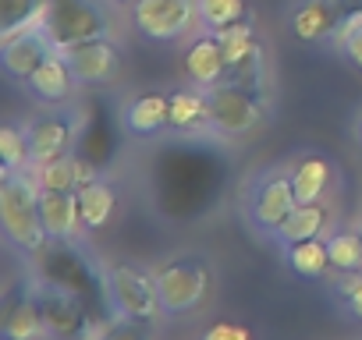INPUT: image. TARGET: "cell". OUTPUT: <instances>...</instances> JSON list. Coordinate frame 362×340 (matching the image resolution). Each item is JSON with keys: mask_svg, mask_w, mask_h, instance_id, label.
Masks as SVG:
<instances>
[{"mask_svg": "<svg viewBox=\"0 0 362 340\" xmlns=\"http://www.w3.org/2000/svg\"><path fill=\"white\" fill-rule=\"evenodd\" d=\"M40 178L36 166H22V170H4L0 174V227H4V238L36 255L43 252V245L50 241L43 217H40Z\"/></svg>", "mask_w": 362, "mask_h": 340, "instance_id": "1", "label": "cell"}, {"mask_svg": "<svg viewBox=\"0 0 362 340\" xmlns=\"http://www.w3.org/2000/svg\"><path fill=\"white\" fill-rule=\"evenodd\" d=\"M78 206H82V227L86 231H100L110 224L114 210H117V192L110 181H93L86 188H78Z\"/></svg>", "mask_w": 362, "mask_h": 340, "instance_id": "21", "label": "cell"}, {"mask_svg": "<svg viewBox=\"0 0 362 340\" xmlns=\"http://www.w3.org/2000/svg\"><path fill=\"white\" fill-rule=\"evenodd\" d=\"M284 262L295 277L302 280H316L330 269V252H327V238H309V241H295L284 245Z\"/></svg>", "mask_w": 362, "mask_h": 340, "instance_id": "22", "label": "cell"}, {"mask_svg": "<svg viewBox=\"0 0 362 340\" xmlns=\"http://www.w3.org/2000/svg\"><path fill=\"white\" fill-rule=\"evenodd\" d=\"M217 40H221V50H224V57H228V68H235L242 57H249V54L259 47V40H256V25H252L249 18L217 29Z\"/></svg>", "mask_w": 362, "mask_h": 340, "instance_id": "25", "label": "cell"}, {"mask_svg": "<svg viewBox=\"0 0 362 340\" xmlns=\"http://www.w3.org/2000/svg\"><path fill=\"white\" fill-rule=\"evenodd\" d=\"M4 340H11V336H4Z\"/></svg>", "mask_w": 362, "mask_h": 340, "instance_id": "37", "label": "cell"}, {"mask_svg": "<svg viewBox=\"0 0 362 340\" xmlns=\"http://www.w3.org/2000/svg\"><path fill=\"white\" fill-rule=\"evenodd\" d=\"M0 163H4V170L33 166V156H29V128H22V124H4V128H0Z\"/></svg>", "mask_w": 362, "mask_h": 340, "instance_id": "26", "label": "cell"}, {"mask_svg": "<svg viewBox=\"0 0 362 340\" xmlns=\"http://www.w3.org/2000/svg\"><path fill=\"white\" fill-rule=\"evenodd\" d=\"M47 329V315L40 305V294H33L29 287H11L4 294V336L11 340H43Z\"/></svg>", "mask_w": 362, "mask_h": 340, "instance_id": "11", "label": "cell"}, {"mask_svg": "<svg viewBox=\"0 0 362 340\" xmlns=\"http://www.w3.org/2000/svg\"><path fill=\"white\" fill-rule=\"evenodd\" d=\"M355 227H358V234H362V220H358V224H355Z\"/></svg>", "mask_w": 362, "mask_h": 340, "instance_id": "34", "label": "cell"}, {"mask_svg": "<svg viewBox=\"0 0 362 340\" xmlns=\"http://www.w3.org/2000/svg\"><path fill=\"white\" fill-rule=\"evenodd\" d=\"M47 32L57 50L114 36V11L107 0H50L47 8Z\"/></svg>", "mask_w": 362, "mask_h": 340, "instance_id": "2", "label": "cell"}, {"mask_svg": "<svg viewBox=\"0 0 362 340\" xmlns=\"http://www.w3.org/2000/svg\"><path fill=\"white\" fill-rule=\"evenodd\" d=\"M358 142H362V124H358Z\"/></svg>", "mask_w": 362, "mask_h": 340, "instance_id": "35", "label": "cell"}, {"mask_svg": "<svg viewBox=\"0 0 362 340\" xmlns=\"http://www.w3.org/2000/svg\"><path fill=\"white\" fill-rule=\"evenodd\" d=\"M57 54V43L50 40L47 25L43 29H33V32H22L8 43H0V64H4V71L18 82H29V75L50 57Z\"/></svg>", "mask_w": 362, "mask_h": 340, "instance_id": "10", "label": "cell"}, {"mask_svg": "<svg viewBox=\"0 0 362 340\" xmlns=\"http://www.w3.org/2000/svg\"><path fill=\"white\" fill-rule=\"evenodd\" d=\"M291 185H295L298 202H323V195L330 188V163L316 152L302 156L291 166Z\"/></svg>", "mask_w": 362, "mask_h": 340, "instance_id": "20", "label": "cell"}, {"mask_svg": "<svg viewBox=\"0 0 362 340\" xmlns=\"http://www.w3.org/2000/svg\"><path fill=\"white\" fill-rule=\"evenodd\" d=\"M327 252H330V266L337 273H358L362 269V234H358V227L355 231H330Z\"/></svg>", "mask_w": 362, "mask_h": 340, "instance_id": "24", "label": "cell"}, {"mask_svg": "<svg viewBox=\"0 0 362 340\" xmlns=\"http://www.w3.org/2000/svg\"><path fill=\"white\" fill-rule=\"evenodd\" d=\"M185 75L199 89H210V85H217V82L228 78V57H224L221 40H217L214 29L199 32L189 43V50H185Z\"/></svg>", "mask_w": 362, "mask_h": 340, "instance_id": "13", "label": "cell"}, {"mask_svg": "<svg viewBox=\"0 0 362 340\" xmlns=\"http://www.w3.org/2000/svg\"><path fill=\"white\" fill-rule=\"evenodd\" d=\"M40 217L50 234V241H71L82 231V206L78 192H40Z\"/></svg>", "mask_w": 362, "mask_h": 340, "instance_id": "15", "label": "cell"}, {"mask_svg": "<svg viewBox=\"0 0 362 340\" xmlns=\"http://www.w3.org/2000/svg\"><path fill=\"white\" fill-rule=\"evenodd\" d=\"M25 85H29V92H33L36 99H43V103H68L71 92H75V85H78V78H75V71L68 68L64 54L57 50V54H50V57L29 75Z\"/></svg>", "mask_w": 362, "mask_h": 340, "instance_id": "17", "label": "cell"}, {"mask_svg": "<svg viewBox=\"0 0 362 340\" xmlns=\"http://www.w3.org/2000/svg\"><path fill=\"white\" fill-rule=\"evenodd\" d=\"M36 178L50 192H78V159L75 156L50 159V163L36 166Z\"/></svg>", "mask_w": 362, "mask_h": 340, "instance_id": "27", "label": "cell"}, {"mask_svg": "<svg viewBox=\"0 0 362 340\" xmlns=\"http://www.w3.org/2000/svg\"><path fill=\"white\" fill-rule=\"evenodd\" d=\"M196 4H199L203 29H214V32L231 25V22L249 18V4H245V0H196Z\"/></svg>", "mask_w": 362, "mask_h": 340, "instance_id": "29", "label": "cell"}, {"mask_svg": "<svg viewBox=\"0 0 362 340\" xmlns=\"http://www.w3.org/2000/svg\"><path fill=\"white\" fill-rule=\"evenodd\" d=\"M40 305H43V315H47V329L57 333V336H78L82 326H86V312L78 305V298L61 287V284H40Z\"/></svg>", "mask_w": 362, "mask_h": 340, "instance_id": "14", "label": "cell"}, {"mask_svg": "<svg viewBox=\"0 0 362 340\" xmlns=\"http://www.w3.org/2000/svg\"><path fill=\"white\" fill-rule=\"evenodd\" d=\"M228 82L263 96L267 92V57H263V47H256L249 57H242L235 68H228Z\"/></svg>", "mask_w": 362, "mask_h": 340, "instance_id": "28", "label": "cell"}, {"mask_svg": "<svg viewBox=\"0 0 362 340\" xmlns=\"http://www.w3.org/2000/svg\"><path fill=\"white\" fill-rule=\"evenodd\" d=\"M100 340H149V336H146V322H139V319H121V322L110 326Z\"/></svg>", "mask_w": 362, "mask_h": 340, "instance_id": "31", "label": "cell"}, {"mask_svg": "<svg viewBox=\"0 0 362 340\" xmlns=\"http://www.w3.org/2000/svg\"><path fill=\"white\" fill-rule=\"evenodd\" d=\"M153 280L160 291L163 315L196 312L210 294V266L203 259H170L153 273Z\"/></svg>", "mask_w": 362, "mask_h": 340, "instance_id": "3", "label": "cell"}, {"mask_svg": "<svg viewBox=\"0 0 362 340\" xmlns=\"http://www.w3.org/2000/svg\"><path fill=\"white\" fill-rule=\"evenodd\" d=\"M337 294H341V301L348 305V312L362 319V269H358V273H341Z\"/></svg>", "mask_w": 362, "mask_h": 340, "instance_id": "30", "label": "cell"}, {"mask_svg": "<svg viewBox=\"0 0 362 340\" xmlns=\"http://www.w3.org/2000/svg\"><path fill=\"white\" fill-rule=\"evenodd\" d=\"M29 128V156H33V166H43L50 159H61L68 156L75 135H78V117L75 114H47V117H36Z\"/></svg>", "mask_w": 362, "mask_h": 340, "instance_id": "9", "label": "cell"}, {"mask_svg": "<svg viewBox=\"0 0 362 340\" xmlns=\"http://www.w3.org/2000/svg\"><path fill=\"white\" fill-rule=\"evenodd\" d=\"M132 18L139 32L153 43H177L196 25H203L196 0H135Z\"/></svg>", "mask_w": 362, "mask_h": 340, "instance_id": "5", "label": "cell"}, {"mask_svg": "<svg viewBox=\"0 0 362 340\" xmlns=\"http://www.w3.org/2000/svg\"><path fill=\"white\" fill-rule=\"evenodd\" d=\"M210 124V96L206 89H181L170 96V128L177 131H192Z\"/></svg>", "mask_w": 362, "mask_h": 340, "instance_id": "23", "label": "cell"}, {"mask_svg": "<svg viewBox=\"0 0 362 340\" xmlns=\"http://www.w3.org/2000/svg\"><path fill=\"white\" fill-rule=\"evenodd\" d=\"M107 294L110 305L121 319H139V322H153L156 315H163L160 305V291L153 273L132 266V262H117L107 273Z\"/></svg>", "mask_w": 362, "mask_h": 340, "instance_id": "4", "label": "cell"}, {"mask_svg": "<svg viewBox=\"0 0 362 340\" xmlns=\"http://www.w3.org/2000/svg\"><path fill=\"white\" fill-rule=\"evenodd\" d=\"M121 121H124L128 135L153 138L163 128H170V96H163V92H142V96H135V99L124 103Z\"/></svg>", "mask_w": 362, "mask_h": 340, "instance_id": "16", "label": "cell"}, {"mask_svg": "<svg viewBox=\"0 0 362 340\" xmlns=\"http://www.w3.org/2000/svg\"><path fill=\"white\" fill-rule=\"evenodd\" d=\"M295 206H298V195H295V185H291V170L274 166L263 178H256V185L249 192V220H252L256 231L277 234Z\"/></svg>", "mask_w": 362, "mask_h": 340, "instance_id": "7", "label": "cell"}, {"mask_svg": "<svg viewBox=\"0 0 362 340\" xmlns=\"http://www.w3.org/2000/svg\"><path fill=\"white\" fill-rule=\"evenodd\" d=\"M124 4H135V0H124Z\"/></svg>", "mask_w": 362, "mask_h": 340, "instance_id": "36", "label": "cell"}, {"mask_svg": "<svg viewBox=\"0 0 362 340\" xmlns=\"http://www.w3.org/2000/svg\"><path fill=\"white\" fill-rule=\"evenodd\" d=\"M61 54H64L68 68L75 71L78 85H107L121 71V50H117V43L110 36L89 40V43H78V47H68Z\"/></svg>", "mask_w": 362, "mask_h": 340, "instance_id": "8", "label": "cell"}, {"mask_svg": "<svg viewBox=\"0 0 362 340\" xmlns=\"http://www.w3.org/2000/svg\"><path fill=\"white\" fill-rule=\"evenodd\" d=\"M330 224V210L323 202H298L291 210V217L281 224V231L274 234L281 245H295V241H309V238H323Z\"/></svg>", "mask_w": 362, "mask_h": 340, "instance_id": "19", "label": "cell"}, {"mask_svg": "<svg viewBox=\"0 0 362 340\" xmlns=\"http://www.w3.org/2000/svg\"><path fill=\"white\" fill-rule=\"evenodd\" d=\"M210 96V124L228 135V138H238V135H249L259 128L263 121V96L235 85V82H217L206 89Z\"/></svg>", "mask_w": 362, "mask_h": 340, "instance_id": "6", "label": "cell"}, {"mask_svg": "<svg viewBox=\"0 0 362 340\" xmlns=\"http://www.w3.org/2000/svg\"><path fill=\"white\" fill-rule=\"evenodd\" d=\"M203 340H252V333L238 322H217L203 333Z\"/></svg>", "mask_w": 362, "mask_h": 340, "instance_id": "32", "label": "cell"}, {"mask_svg": "<svg viewBox=\"0 0 362 340\" xmlns=\"http://www.w3.org/2000/svg\"><path fill=\"white\" fill-rule=\"evenodd\" d=\"M348 4L351 0H298L291 11V32L302 43H330Z\"/></svg>", "mask_w": 362, "mask_h": 340, "instance_id": "12", "label": "cell"}, {"mask_svg": "<svg viewBox=\"0 0 362 340\" xmlns=\"http://www.w3.org/2000/svg\"><path fill=\"white\" fill-rule=\"evenodd\" d=\"M341 54H344V57H348V61H351V64H355V68L362 71V29H358L355 36H348V40L341 43Z\"/></svg>", "mask_w": 362, "mask_h": 340, "instance_id": "33", "label": "cell"}, {"mask_svg": "<svg viewBox=\"0 0 362 340\" xmlns=\"http://www.w3.org/2000/svg\"><path fill=\"white\" fill-rule=\"evenodd\" d=\"M50 0H0V43L47 25Z\"/></svg>", "mask_w": 362, "mask_h": 340, "instance_id": "18", "label": "cell"}]
</instances>
